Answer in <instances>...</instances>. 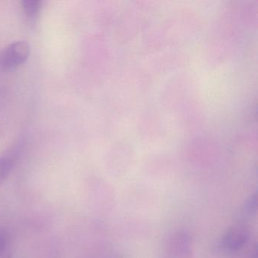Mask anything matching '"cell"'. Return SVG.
Returning <instances> with one entry per match:
<instances>
[{
  "label": "cell",
  "instance_id": "cell-8",
  "mask_svg": "<svg viewBox=\"0 0 258 258\" xmlns=\"http://www.w3.org/2000/svg\"><path fill=\"white\" fill-rule=\"evenodd\" d=\"M250 258H257V249L256 247H254V250L250 254Z\"/></svg>",
  "mask_w": 258,
  "mask_h": 258
},
{
  "label": "cell",
  "instance_id": "cell-6",
  "mask_svg": "<svg viewBox=\"0 0 258 258\" xmlns=\"http://www.w3.org/2000/svg\"><path fill=\"white\" fill-rule=\"evenodd\" d=\"M22 7L25 15L30 19H34L38 16L41 8L40 0H23Z\"/></svg>",
  "mask_w": 258,
  "mask_h": 258
},
{
  "label": "cell",
  "instance_id": "cell-3",
  "mask_svg": "<svg viewBox=\"0 0 258 258\" xmlns=\"http://www.w3.org/2000/svg\"><path fill=\"white\" fill-rule=\"evenodd\" d=\"M29 44L26 41H17L0 50V71L13 70L23 64L30 55Z\"/></svg>",
  "mask_w": 258,
  "mask_h": 258
},
{
  "label": "cell",
  "instance_id": "cell-1",
  "mask_svg": "<svg viewBox=\"0 0 258 258\" xmlns=\"http://www.w3.org/2000/svg\"><path fill=\"white\" fill-rule=\"evenodd\" d=\"M250 236L251 231L248 224L238 222L219 238L214 246L215 251L223 255L235 254L248 244Z\"/></svg>",
  "mask_w": 258,
  "mask_h": 258
},
{
  "label": "cell",
  "instance_id": "cell-7",
  "mask_svg": "<svg viewBox=\"0 0 258 258\" xmlns=\"http://www.w3.org/2000/svg\"><path fill=\"white\" fill-rule=\"evenodd\" d=\"M7 237L5 231L0 229V256L4 253L7 246Z\"/></svg>",
  "mask_w": 258,
  "mask_h": 258
},
{
  "label": "cell",
  "instance_id": "cell-5",
  "mask_svg": "<svg viewBox=\"0 0 258 258\" xmlns=\"http://www.w3.org/2000/svg\"><path fill=\"white\" fill-rule=\"evenodd\" d=\"M258 194L257 191L252 193L241 206L240 210L239 221L247 223V220L253 218L257 212Z\"/></svg>",
  "mask_w": 258,
  "mask_h": 258
},
{
  "label": "cell",
  "instance_id": "cell-4",
  "mask_svg": "<svg viewBox=\"0 0 258 258\" xmlns=\"http://www.w3.org/2000/svg\"><path fill=\"white\" fill-rule=\"evenodd\" d=\"M17 151L13 149L0 157V186L4 184L11 173L17 160Z\"/></svg>",
  "mask_w": 258,
  "mask_h": 258
},
{
  "label": "cell",
  "instance_id": "cell-2",
  "mask_svg": "<svg viewBox=\"0 0 258 258\" xmlns=\"http://www.w3.org/2000/svg\"><path fill=\"white\" fill-rule=\"evenodd\" d=\"M193 241L186 230L174 232L167 240L161 258H193Z\"/></svg>",
  "mask_w": 258,
  "mask_h": 258
}]
</instances>
